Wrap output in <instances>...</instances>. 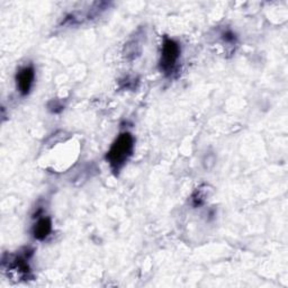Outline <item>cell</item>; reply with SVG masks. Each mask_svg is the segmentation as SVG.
Wrapping results in <instances>:
<instances>
[{
  "label": "cell",
  "instance_id": "1",
  "mask_svg": "<svg viewBox=\"0 0 288 288\" xmlns=\"http://www.w3.org/2000/svg\"><path fill=\"white\" fill-rule=\"evenodd\" d=\"M133 149L134 138L132 134L129 132L120 133L112 146H110L107 155H106V159H107L110 168H112L114 173H118L124 164L128 162L131 155L133 154Z\"/></svg>",
  "mask_w": 288,
  "mask_h": 288
},
{
  "label": "cell",
  "instance_id": "2",
  "mask_svg": "<svg viewBox=\"0 0 288 288\" xmlns=\"http://www.w3.org/2000/svg\"><path fill=\"white\" fill-rule=\"evenodd\" d=\"M181 49L180 45L175 39L166 37L162 49H161V58H160V69L164 74L170 75L175 71V69L178 64L180 59Z\"/></svg>",
  "mask_w": 288,
  "mask_h": 288
},
{
  "label": "cell",
  "instance_id": "3",
  "mask_svg": "<svg viewBox=\"0 0 288 288\" xmlns=\"http://www.w3.org/2000/svg\"><path fill=\"white\" fill-rule=\"evenodd\" d=\"M35 79V71L32 65H27L19 70L16 75L17 89L23 96L29 94Z\"/></svg>",
  "mask_w": 288,
  "mask_h": 288
},
{
  "label": "cell",
  "instance_id": "4",
  "mask_svg": "<svg viewBox=\"0 0 288 288\" xmlns=\"http://www.w3.org/2000/svg\"><path fill=\"white\" fill-rule=\"evenodd\" d=\"M52 232V221L50 217H39L33 226V235L36 240H45Z\"/></svg>",
  "mask_w": 288,
  "mask_h": 288
},
{
  "label": "cell",
  "instance_id": "5",
  "mask_svg": "<svg viewBox=\"0 0 288 288\" xmlns=\"http://www.w3.org/2000/svg\"><path fill=\"white\" fill-rule=\"evenodd\" d=\"M209 186L207 185H203L199 186L197 188L193 195H191V204H193L194 207H199L201 205L205 204L206 198L209 197Z\"/></svg>",
  "mask_w": 288,
  "mask_h": 288
},
{
  "label": "cell",
  "instance_id": "6",
  "mask_svg": "<svg viewBox=\"0 0 288 288\" xmlns=\"http://www.w3.org/2000/svg\"><path fill=\"white\" fill-rule=\"evenodd\" d=\"M125 55L126 57H132V58H135V55L136 54H139L140 53V45L138 44V42L136 41H132L131 43H129L128 45L125 47Z\"/></svg>",
  "mask_w": 288,
  "mask_h": 288
},
{
  "label": "cell",
  "instance_id": "7",
  "mask_svg": "<svg viewBox=\"0 0 288 288\" xmlns=\"http://www.w3.org/2000/svg\"><path fill=\"white\" fill-rule=\"evenodd\" d=\"M63 107H64V106H63L61 103L57 102V100H52V102L49 104V108H50V110H51V112H53V113L61 112V110H63Z\"/></svg>",
  "mask_w": 288,
  "mask_h": 288
},
{
  "label": "cell",
  "instance_id": "8",
  "mask_svg": "<svg viewBox=\"0 0 288 288\" xmlns=\"http://www.w3.org/2000/svg\"><path fill=\"white\" fill-rule=\"evenodd\" d=\"M214 164H215V156H214V154H212V153L206 154V158L204 159L205 168L206 169H211Z\"/></svg>",
  "mask_w": 288,
  "mask_h": 288
}]
</instances>
